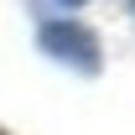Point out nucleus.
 Wrapping results in <instances>:
<instances>
[{
  "label": "nucleus",
  "mask_w": 135,
  "mask_h": 135,
  "mask_svg": "<svg viewBox=\"0 0 135 135\" xmlns=\"http://www.w3.org/2000/svg\"><path fill=\"white\" fill-rule=\"evenodd\" d=\"M42 52H47L52 62H62V68H73V73H99L104 68V57H99V36L88 31L83 21H47L42 26Z\"/></svg>",
  "instance_id": "nucleus-1"
},
{
  "label": "nucleus",
  "mask_w": 135,
  "mask_h": 135,
  "mask_svg": "<svg viewBox=\"0 0 135 135\" xmlns=\"http://www.w3.org/2000/svg\"><path fill=\"white\" fill-rule=\"evenodd\" d=\"M62 5H83V0H62Z\"/></svg>",
  "instance_id": "nucleus-2"
},
{
  "label": "nucleus",
  "mask_w": 135,
  "mask_h": 135,
  "mask_svg": "<svg viewBox=\"0 0 135 135\" xmlns=\"http://www.w3.org/2000/svg\"><path fill=\"white\" fill-rule=\"evenodd\" d=\"M0 135H11V130H0Z\"/></svg>",
  "instance_id": "nucleus-3"
}]
</instances>
